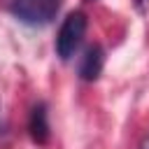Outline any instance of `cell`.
I'll return each mask as SVG.
<instances>
[{"mask_svg":"<svg viewBox=\"0 0 149 149\" xmlns=\"http://www.w3.org/2000/svg\"><path fill=\"white\" fill-rule=\"evenodd\" d=\"M140 149H149V135H147V137L140 142Z\"/></svg>","mask_w":149,"mask_h":149,"instance_id":"8992f818","label":"cell"},{"mask_svg":"<svg viewBox=\"0 0 149 149\" xmlns=\"http://www.w3.org/2000/svg\"><path fill=\"white\" fill-rule=\"evenodd\" d=\"M58 9H61V0H14L12 2V14L28 26L49 23Z\"/></svg>","mask_w":149,"mask_h":149,"instance_id":"7a4b0ae2","label":"cell"},{"mask_svg":"<svg viewBox=\"0 0 149 149\" xmlns=\"http://www.w3.org/2000/svg\"><path fill=\"white\" fill-rule=\"evenodd\" d=\"M147 5H149V0H137V9H140V12H144Z\"/></svg>","mask_w":149,"mask_h":149,"instance_id":"5b68a950","label":"cell"},{"mask_svg":"<svg viewBox=\"0 0 149 149\" xmlns=\"http://www.w3.org/2000/svg\"><path fill=\"white\" fill-rule=\"evenodd\" d=\"M102 65H105V51L100 44H91L84 56H81V63H79V77L84 81H95L102 72Z\"/></svg>","mask_w":149,"mask_h":149,"instance_id":"3957f363","label":"cell"},{"mask_svg":"<svg viewBox=\"0 0 149 149\" xmlns=\"http://www.w3.org/2000/svg\"><path fill=\"white\" fill-rule=\"evenodd\" d=\"M28 130L37 144L49 142V119H47V105L44 102H37L33 107L30 119H28Z\"/></svg>","mask_w":149,"mask_h":149,"instance_id":"277c9868","label":"cell"},{"mask_svg":"<svg viewBox=\"0 0 149 149\" xmlns=\"http://www.w3.org/2000/svg\"><path fill=\"white\" fill-rule=\"evenodd\" d=\"M84 35H86V14L84 12H70L65 16V21L61 23V30L56 37V54L61 56V61H70L74 56Z\"/></svg>","mask_w":149,"mask_h":149,"instance_id":"6da1fadb","label":"cell"}]
</instances>
